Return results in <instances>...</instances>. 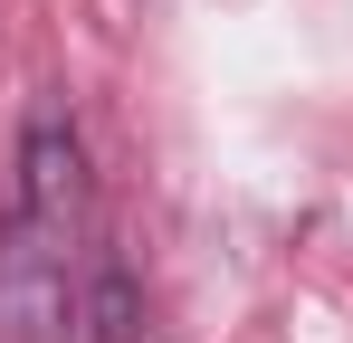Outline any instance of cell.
<instances>
[{
    "instance_id": "2",
    "label": "cell",
    "mask_w": 353,
    "mask_h": 343,
    "mask_svg": "<svg viewBox=\"0 0 353 343\" xmlns=\"http://www.w3.org/2000/svg\"><path fill=\"white\" fill-rule=\"evenodd\" d=\"M10 210H19V220H48V229H77V220H86V143H77L67 105H29Z\"/></svg>"
},
{
    "instance_id": "1",
    "label": "cell",
    "mask_w": 353,
    "mask_h": 343,
    "mask_svg": "<svg viewBox=\"0 0 353 343\" xmlns=\"http://www.w3.org/2000/svg\"><path fill=\"white\" fill-rule=\"evenodd\" d=\"M77 229L19 220L0 229V343H67L77 334Z\"/></svg>"
},
{
    "instance_id": "3",
    "label": "cell",
    "mask_w": 353,
    "mask_h": 343,
    "mask_svg": "<svg viewBox=\"0 0 353 343\" xmlns=\"http://www.w3.org/2000/svg\"><path fill=\"white\" fill-rule=\"evenodd\" d=\"M77 334L86 343H143V295H134V267L115 248H86V267H77Z\"/></svg>"
}]
</instances>
